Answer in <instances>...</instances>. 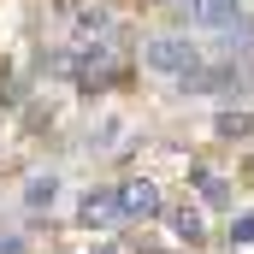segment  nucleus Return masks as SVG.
<instances>
[{"mask_svg":"<svg viewBox=\"0 0 254 254\" xmlns=\"http://www.w3.org/2000/svg\"><path fill=\"white\" fill-rule=\"evenodd\" d=\"M254 113H219V136H249Z\"/></svg>","mask_w":254,"mask_h":254,"instance_id":"nucleus-8","label":"nucleus"},{"mask_svg":"<svg viewBox=\"0 0 254 254\" xmlns=\"http://www.w3.org/2000/svg\"><path fill=\"white\" fill-rule=\"evenodd\" d=\"M195 184H201V195H207L213 207H225V201H231V190H225V178H213V172H195Z\"/></svg>","mask_w":254,"mask_h":254,"instance_id":"nucleus-6","label":"nucleus"},{"mask_svg":"<svg viewBox=\"0 0 254 254\" xmlns=\"http://www.w3.org/2000/svg\"><path fill=\"white\" fill-rule=\"evenodd\" d=\"M172 231H178L184 243H201V213H195V207H178V213H172Z\"/></svg>","mask_w":254,"mask_h":254,"instance_id":"nucleus-5","label":"nucleus"},{"mask_svg":"<svg viewBox=\"0 0 254 254\" xmlns=\"http://www.w3.org/2000/svg\"><path fill=\"white\" fill-rule=\"evenodd\" d=\"M119 213H130V219H154V213H160V190H154L148 178H130L125 190H119Z\"/></svg>","mask_w":254,"mask_h":254,"instance_id":"nucleus-3","label":"nucleus"},{"mask_svg":"<svg viewBox=\"0 0 254 254\" xmlns=\"http://www.w3.org/2000/svg\"><path fill=\"white\" fill-rule=\"evenodd\" d=\"M54 195H60V184H54V178H36V184L24 190V201H30V207H54Z\"/></svg>","mask_w":254,"mask_h":254,"instance_id":"nucleus-7","label":"nucleus"},{"mask_svg":"<svg viewBox=\"0 0 254 254\" xmlns=\"http://www.w3.org/2000/svg\"><path fill=\"white\" fill-rule=\"evenodd\" d=\"M113 213H119V201H113V195H89V201H83V225H107Z\"/></svg>","mask_w":254,"mask_h":254,"instance_id":"nucleus-4","label":"nucleus"},{"mask_svg":"<svg viewBox=\"0 0 254 254\" xmlns=\"http://www.w3.org/2000/svg\"><path fill=\"white\" fill-rule=\"evenodd\" d=\"M77 30H83V36H95V30H107V12H83V18H77Z\"/></svg>","mask_w":254,"mask_h":254,"instance_id":"nucleus-10","label":"nucleus"},{"mask_svg":"<svg viewBox=\"0 0 254 254\" xmlns=\"http://www.w3.org/2000/svg\"><path fill=\"white\" fill-rule=\"evenodd\" d=\"M172 6H178V0H172Z\"/></svg>","mask_w":254,"mask_h":254,"instance_id":"nucleus-12","label":"nucleus"},{"mask_svg":"<svg viewBox=\"0 0 254 254\" xmlns=\"http://www.w3.org/2000/svg\"><path fill=\"white\" fill-rule=\"evenodd\" d=\"M190 24H201V30H237L243 6L237 0H190Z\"/></svg>","mask_w":254,"mask_h":254,"instance_id":"nucleus-2","label":"nucleus"},{"mask_svg":"<svg viewBox=\"0 0 254 254\" xmlns=\"http://www.w3.org/2000/svg\"><path fill=\"white\" fill-rule=\"evenodd\" d=\"M0 254H24V243L18 237H0Z\"/></svg>","mask_w":254,"mask_h":254,"instance_id":"nucleus-11","label":"nucleus"},{"mask_svg":"<svg viewBox=\"0 0 254 254\" xmlns=\"http://www.w3.org/2000/svg\"><path fill=\"white\" fill-rule=\"evenodd\" d=\"M142 60H148V71H160V77H184L195 60V42H184V36H160V42H148L142 48Z\"/></svg>","mask_w":254,"mask_h":254,"instance_id":"nucleus-1","label":"nucleus"},{"mask_svg":"<svg viewBox=\"0 0 254 254\" xmlns=\"http://www.w3.org/2000/svg\"><path fill=\"white\" fill-rule=\"evenodd\" d=\"M231 237H237V243H249V249H254V213H243V219L231 225Z\"/></svg>","mask_w":254,"mask_h":254,"instance_id":"nucleus-9","label":"nucleus"}]
</instances>
